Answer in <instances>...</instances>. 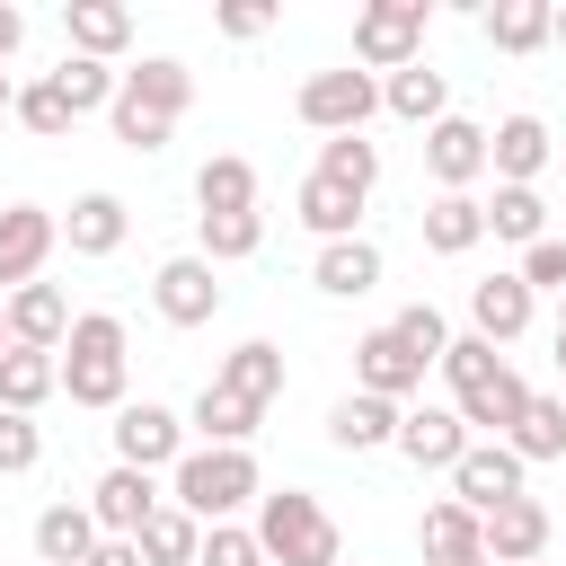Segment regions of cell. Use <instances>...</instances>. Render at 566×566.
I'll list each match as a JSON object with an SVG mask.
<instances>
[{
    "instance_id": "1",
    "label": "cell",
    "mask_w": 566,
    "mask_h": 566,
    "mask_svg": "<svg viewBox=\"0 0 566 566\" xmlns=\"http://www.w3.org/2000/svg\"><path fill=\"white\" fill-rule=\"evenodd\" d=\"M442 380H451V407H460V424L469 433H486V442H504L513 424H522V407H531V380L486 345V336H451V354H442Z\"/></svg>"
},
{
    "instance_id": "41",
    "label": "cell",
    "mask_w": 566,
    "mask_h": 566,
    "mask_svg": "<svg viewBox=\"0 0 566 566\" xmlns=\"http://www.w3.org/2000/svg\"><path fill=\"white\" fill-rule=\"evenodd\" d=\"M389 327H398V345H407L416 363H433V371H442V354H451V327H442V310H433V301H407Z\"/></svg>"
},
{
    "instance_id": "26",
    "label": "cell",
    "mask_w": 566,
    "mask_h": 566,
    "mask_svg": "<svg viewBox=\"0 0 566 566\" xmlns=\"http://www.w3.org/2000/svg\"><path fill=\"white\" fill-rule=\"evenodd\" d=\"M310 283L327 301H363V292H380V248L371 239H327L318 265H310Z\"/></svg>"
},
{
    "instance_id": "36",
    "label": "cell",
    "mask_w": 566,
    "mask_h": 566,
    "mask_svg": "<svg viewBox=\"0 0 566 566\" xmlns=\"http://www.w3.org/2000/svg\"><path fill=\"white\" fill-rule=\"evenodd\" d=\"M195 557H203V522L177 513V504H159L142 522V566H195Z\"/></svg>"
},
{
    "instance_id": "9",
    "label": "cell",
    "mask_w": 566,
    "mask_h": 566,
    "mask_svg": "<svg viewBox=\"0 0 566 566\" xmlns=\"http://www.w3.org/2000/svg\"><path fill=\"white\" fill-rule=\"evenodd\" d=\"M62 248V221L44 203H0V301L44 283V256Z\"/></svg>"
},
{
    "instance_id": "20",
    "label": "cell",
    "mask_w": 566,
    "mask_h": 566,
    "mask_svg": "<svg viewBox=\"0 0 566 566\" xmlns=\"http://www.w3.org/2000/svg\"><path fill=\"white\" fill-rule=\"evenodd\" d=\"M486 168H495V186H531L548 168V124L539 115H504L486 133Z\"/></svg>"
},
{
    "instance_id": "11",
    "label": "cell",
    "mask_w": 566,
    "mask_h": 566,
    "mask_svg": "<svg viewBox=\"0 0 566 566\" xmlns=\"http://www.w3.org/2000/svg\"><path fill=\"white\" fill-rule=\"evenodd\" d=\"M513 495H522V460H513V442H469L460 469H451V504H469V513L486 522V513L513 504Z\"/></svg>"
},
{
    "instance_id": "15",
    "label": "cell",
    "mask_w": 566,
    "mask_h": 566,
    "mask_svg": "<svg viewBox=\"0 0 566 566\" xmlns=\"http://www.w3.org/2000/svg\"><path fill=\"white\" fill-rule=\"evenodd\" d=\"M531 310H539V292H531L522 274H486V283H469V336H486V345H513V336L531 327Z\"/></svg>"
},
{
    "instance_id": "39",
    "label": "cell",
    "mask_w": 566,
    "mask_h": 566,
    "mask_svg": "<svg viewBox=\"0 0 566 566\" xmlns=\"http://www.w3.org/2000/svg\"><path fill=\"white\" fill-rule=\"evenodd\" d=\"M318 177H336L345 195H371L380 186V150L363 133H336V142H318Z\"/></svg>"
},
{
    "instance_id": "13",
    "label": "cell",
    "mask_w": 566,
    "mask_h": 566,
    "mask_svg": "<svg viewBox=\"0 0 566 566\" xmlns=\"http://www.w3.org/2000/svg\"><path fill=\"white\" fill-rule=\"evenodd\" d=\"M424 177H433L442 195H469V186L486 177V124H469V115H442V124L424 133Z\"/></svg>"
},
{
    "instance_id": "40",
    "label": "cell",
    "mask_w": 566,
    "mask_h": 566,
    "mask_svg": "<svg viewBox=\"0 0 566 566\" xmlns=\"http://www.w3.org/2000/svg\"><path fill=\"white\" fill-rule=\"evenodd\" d=\"M18 124H27V133H35V142H62V133H71V124H80V115H71V97H62V88H53V71H44V80H27V88H18Z\"/></svg>"
},
{
    "instance_id": "28",
    "label": "cell",
    "mask_w": 566,
    "mask_h": 566,
    "mask_svg": "<svg viewBox=\"0 0 566 566\" xmlns=\"http://www.w3.org/2000/svg\"><path fill=\"white\" fill-rule=\"evenodd\" d=\"M416 548H424V557H486V522H478L469 504L433 495V504L416 513Z\"/></svg>"
},
{
    "instance_id": "4",
    "label": "cell",
    "mask_w": 566,
    "mask_h": 566,
    "mask_svg": "<svg viewBox=\"0 0 566 566\" xmlns=\"http://www.w3.org/2000/svg\"><path fill=\"white\" fill-rule=\"evenodd\" d=\"M124 380H133V336L115 310H80L71 336H62V398L71 407H124Z\"/></svg>"
},
{
    "instance_id": "22",
    "label": "cell",
    "mask_w": 566,
    "mask_h": 566,
    "mask_svg": "<svg viewBox=\"0 0 566 566\" xmlns=\"http://www.w3.org/2000/svg\"><path fill=\"white\" fill-rule=\"evenodd\" d=\"M97 539H106V531H97L88 504H44V513H35V566H88Z\"/></svg>"
},
{
    "instance_id": "52",
    "label": "cell",
    "mask_w": 566,
    "mask_h": 566,
    "mask_svg": "<svg viewBox=\"0 0 566 566\" xmlns=\"http://www.w3.org/2000/svg\"><path fill=\"white\" fill-rule=\"evenodd\" d=\"M557 371H566V327H557Z\"/></svg>"
},
{
    "instance_id": "45",
    "label": "cell",
    "mask_w": 566,
    "mask_h": 566,
    "mask_svg": "<svg viewBox=\"0 0 566 566\" xmlns=\"http://www.w3.org/2000/svg\"><path fill=\"white\" fill-rule=\"evenodd\" d=\"M265 27H274V9H265V0H230V9H221V35H239V44H256Z\"/></svg>"
},
{
    "instance_id": "25",
    "label": "cell",
    "mask_w": 566,
    "mask_h": 566,
    "mask_svg": "<svg viewBox=\"0 0 566 566\" xmlns=\"http://www.w3.org/2000/svg\"><path fill=\"white\" fill-rule=\"evenodd\" d=\"M292 212H301V230H318V248L327 239H363V195H345L336 177H301V195H292Z\"/></svg>"
},
{
    "instance_id": "23",
    "label": "cell",
    "mask_w": 566,
    "mask_h": 566,
    "mask_svg": "<svg viewBox=\"0 0 566 566\" xmlns=\"http://www.w3.org/2000/svg\"><path fill=\"white\" fill-rule=\"evenodd\" d=\"M62 35H71V53L115 62V53L133 44V9H124V0H71V9H62Z\"/></svg>"
},
{
    "instance_id": "30",
    "label": "cell",
    "mask_w": 566,
    "mask_h": 566,
    "mask_svg": "<svg viewBox=\"0 0 566 566\" xmlns=\"http://www.w3.org/2000/svg\"><path fill=\"white\" fill-rule=\"evenodd\" d=\"M53 389H62V354L9 345V363H0V407H9V416H35V407H44Z\"/></svg>"
},
{
    "instance_id": "2",
    "label": "cell",
    "mask_w": 566,
    "mask_h": 566,
    "mask_svg": "<svg viewBox=\"0 0 566 566\" xmlns=\"http://www.w3.org/2000/svg\"><path fill=\"white\" fill-rule=\"evenodd\" d=\"M195 106V71L177 62V53H150V62H133L124 71V88H115V106H106V124H115V142L124 150H168V133H177V115Z\"/></svg>"
},
{
    "instance_id": "53",
    "label": "cell",
    "mask_w": 566,
    "mask_h": 566,
    "mask_svg": "<svg viewBox=\"0 0 566 566\" xmlns=\"http://www.w3.org/2000/svg\"><path fill=\"white\" fill-rule=\"evenodd\" d=\"M557 327H566V310H557Z\"/></svg>"
},
{
    "instance_id": "17",
    "label": "cell",
    "mask_w": 566,
    "mask_h": 566,
    "mask_svg": "<svg viewBox=\"0 0 566 566\" xmlns=\"http://www.w3.org/2000/svg\"><path fill=\"white\" fill-rule=\"evenodd\" d=\"M71 292L62 283H27V292H9V345H35V354H62V336H71Z\"/></svg>"
},
{
    "instance_id": "43",
    "label": "cell",
    "mask_w": 566,
    "mask_h": 566,
    "mask_svg": "<svg viewBox=\"0 0 566 566\" xmlns=\"http://www.w3.org/2000/svg\"><path fill=\"white\" fill-rule=\"evenodd\" d=\"M195 566H265V548H256V531H248V522H212Z\"/></svg>"
},
{
    "instance_id": "14",
    "label": "cell",
    "mask_w": 566,
    "mask_h": 566,
    "mask_svg": "<svg viewBox=\"0 0 566 566\" xmlns=\"http://www.w3.org/2000/svg\"><path fill=\"white\" fill-rule=\"evenodd\" d=\"M424 371H433V363H416V354L398 345V327H371V336L354 345V389H371V398H389V407H407V398L424 389Z\"/></svg>"
},
{
    "instance_id": "32",
    "label": "cell",
    "mask_w": 566,
    "mask_h": 566,
    "mask_svg": "<svg viewBox=\"0 0 566 566\" xmlns=\"http://www.w3.org/2000/svg\"><path fill=\"white\" fill-rule=\"evenodd\" d=\"M478 239H486V203L478 195H433L424 203V248L433 256H469Z\"/></svg>"
},
{
    "instance_id": "48",
    "label": "cell",
    "mask_w": 566,
    "mask_h": 566,
    "mask_svg": "<svg viewBox=\"0 0 566 566\" xmlns=\"http://www.w3.org/2000/svg\"><path fill=\"white\" fill-rule=\"evenodd\" d=\"M0 124H18V80L0 71Z\"/></svg>"
},
{
    "instance_id": "46",
    "label": "cell",
    "mask_w": 566,
    "mask_h": 566,
    "mask_svg": "<svg viewBox=\"0 0 566 566\" xmlns=\"http://www.w3.org/2000/svg\"><path fill=\"white\" fill-rule=\"evenodd\" d=\"M18 44H27V9H9V0H0V71H9V53H18Z\"/></svg>"
},
{
    "instance_id": "3",
    "label": "cell",
    "mask_w": 566,
    "mask_h": 566,
    "mask_svg": "<svg viewBox=\"0 0 566 566\" xmlns=\"http://www.w3.org/2000/svg\"><path fill=\"white\" fill-rule=\"evenodd\" d=\"M256 495H265V469H256V451L195 442V451L168 469V504H177V513H195L203 531H212V522H239Z\"/></svg>"
},
{
    "instance_id": "16",
    "label": "cell",
    "mask_w": 566,
    "mask_h": 566,
    "mask_svg": "<svg viewBox=\"0 0 566 566\" xmlns=\"http://www.w3.org/2000/svg\"><path fill=\"white\" fill-rule=\"evenodd\" d=\"M469 442H478V433L460 424V407H407V416H398V451H407L416 469H442V478H451Z\"/></svg>"
},
{
    "instance_id": "12",
    "label": "cell",
    "mask_w": 566,
    "mask_h": 566,
    "mask_svg": "<svg viewBox=\"0 0 566 566\" xmlns=\"http://www.w3.org/2000/svg\"><path fill=\"white\" fill-rule=\"evenodd\" d=\"M159 504H168V495H159V478H150V469H124V460L88 486V513H97V531H106V539H142V522H150Z\"/></svg>"
},
{
    "instance_id": "50",
    "label": "cell",
    "mask_w": 566,
    "mask_h": 566,
    "mask_svg": "<svg viewBox=\"0 0 566 566\" xmlns=\"http://www.w3.org/2000/svg\"><path fill=\"white\" fill-rule=\"evenodd\" d=\"M0 363H9V301H0Z\"/></svg>"
},
{
    "instance_id": "29",
    "label": "cell",
    "mask_w": 566,
    "mask_h": 566,
    "mask_svg": "<svg viewBox=\"0 0 566 566\" xmlns=\"http://www.w3.org/2000/svg\"><path fill=\"white\" fill-rule=\"evenodd\" d=\"M221 389H239V398H256V407H274L283 398V345H265V336H248V345H230L221 354V371H212Z\"/></svg>"
},
{
    "instance_id": "33",
    "label": "cell",
    "mask_w": 566,
    "mask_h": 566,
    "mask_svg": "<svg viewBox=\"0 0 566 566\" xmlns=\"http://www.w3.org/2000/svg\"><path fill=\"white\" fill-rule=\"evenodd\" d=\"M265 248V212H195V256L203 265H239Z\"/></svg>"
},
{
    "instance_id": "5",
    "label": "cell",
    "mask_w": 566,
    "mask_h": 566,
    "mask_svg": "<svg viewBox=\"0 0 566 566\" xmlns=\"http://www.w3.org/2000/svg\"><path fill=\"white\" fill-rule=\"evenodd\" d=\"M256 548L265 566H345V539H336V513L310 495V486H265L256 495Z\"/></svg>"
},
{
    "instance_id": "38",
    "label": "cell",
    "mask_w": 566,
    "mask_h": 566,
    "mask_svg": "<svg viewBox=\"0 0 566 566\" xmlns=\"http://www.w3.org/2000/svg\"><path fill=\"white\" fill-rule=\"evenodd\" d=\"M53 88L71 97V115H97V106H115L124 71H115V62H88V53H62V62H53Z\"/></svg>"
},
{
    "instance_id": "24",
    "label": "cell",
    "mask_w": 566,
    "mask_h": 566,
    "mask_svg": "<svg viewBox=\"0 0 566 566\" xmlns=\"http://www.w3.org/2000/svg\"><path fill=\"white\" fill-rule=\"evenodd\" d=\"M380 106H389L398 124H424V133H433V124L451 115V80H442L433 62H407V71L380 80Z\"/></svg>"
},
{
    "instance_id": "47",
    "label": "cell",
    "mask_w": 566,
    "mask_h": 566,
    "mask_svg": "<svg viewBox=\"0 0 566 566\" xmlns=\"http://www.w3.org/2000/svg\"><path fill=\"white\" fill-rule=\"evenodd\" d=\"M88 566H142V539H97V557Z\"/></svg>"
},
{
    "instance_id": "44",
    "label": "cell",
    "mask_w": 566,
    "mask_h": 566,
    "mask_svg": "<svg viewBox=\"0 0 566 566\" xmlns=\"http://www.w3.org/2000/svg\"><path fill=\"white\" fill-rule=\"evenodd\" d=\"M531 292H557L566 301V239H539V248H522V265H513Z\"/></svg>"
},
{
    "instance_id": "49",
    "label": "cell",
    "mask_w": 566,
    "mask_h": 566,
    "mask_svg": "<svg viewBox=\"0 0 566 566\" xmlns=\"http://www.w3.org/2000/svg\"><path fill=\"white\" fill-rule=\"evenodd\" d=\"M424 566H495V557H424Z\"/></svg>"
},
{
    "instance_id": "34",
    "label": "cell",
    "mask_w": 566,
    "mask_h": 566,
    "mask_svg": "<svg viewBox=\"0 0 566 566\" xmlns=\"http://www.w3.org/2000/svg\"><path fill=\"white\" fill-rule=\"evenodd\" d=\"M548 27H557L548 0H495V9H486V44H495V53H539Z\"/></svg>"
},
{
    "instance_id": "51",
    "label": "cell",
    "mask_w": 566,
    "mask_h": 566,
    "mask_svg": "<svg viewBox=\"0 0 566 566\" xmlns=\"http://www.w3.org/2000/svg\"><path fill=\"white\" fill-rule=\"evenodd\" d=\"M548 44H566V9H557V27H548Z\"/></svg>"
},
{
    "instance_id": "27",
    "label": "cell",
    "mask_w": 566,
    "mask_h": 566,
    "mask_svg": "<svg viewBox=\"0 0 566 566\" xmlns=\"http://www.w3.org/2000/svg\"><path fill=\"white\" fill-rule=\"evenodd\" d=\"M256 424H265V407L239 398V389H221V380H203V398H195V416H186V433H203V442H221V451H248Z\"/></svg>"
},
{
    "instance_id": "21",
    "label": "cell",
    "mask_w": 566,
    "mask_h": 566,
    "mask_svg": "<svg viewBox=\"0 0 566 566\" xmlns=\"http://www.w3.org/2000/svg\"><path fill=\"white\" fill-rule=\"evenodd\" d=\"M124 230H133V212H124V195H106V186L62 212V248H71V256H115Z\"/></svg>"
},
{
    "instance_id": "7",
    "label": "cell",
    "mask_w": 566,
    "mask_h": 566,
    "mask_svg": "<svg viewBox=\"0 0 566 566\" xmlns=\"http://www.w3.org/2000/svg\"><path fill=\"white\" fill-rule=\"evenodd\" d=\"M292 106H301V124H310V133H327V142H336V133H363V124L380 115V80H371L363 62H345V71H310Z\"/></svg>"
},
{
    "instance_id": "8",
    "label": "cell",
    "mask_w": 566,
    "mask_h": 566,
    "mask_svg": "<svg viewBox=\"0 0 566 566\" xmlns=\"http://www.w3.org/2000/svg\"><path fill=\"white\" fill-rule=\"evenodd\" d=\"M115 460L124 469H177L186 460V416L159 398H124L115 407Z\"/></svg>"
},
{
    "instance_id": "18",
    "label": "cell",
    "mask_w": 566,
    "mask_h": 566,
    "mask_svg": "<svg viewBox=\"0 0 566 566\" xmlns=\"http://www.w3.org/2000/svg\"><path fill=\"white\" fill-rule=\"evenodd\" d=\"M398 416H407V407H389V398H371V389H345V398L327 407V442H336V451H398Z\"/></svg>"
},
{
    "instance_id": "35",
    "label": "cell",
    "mask_w": 566,
    "mask_h": 566,
    "mask_svg": "<svg viewBox=\"0 0 566 566\" xmlns=\"http://www.w3.org/2000/svg\"><path fill=\"white\" fill-rule=\"evenodd\" d=\"M486 239L539 248V239H548V203H539V186H495V203H486Z\"/></svg>"
},
{
    "instance_id": "31",
    "label": "cell",
    "mask_w": 566,
    "mask_h": 566,
    "mask_svg": "<svg viewBox=\"0 0 566 566\" xmlns=\"http://www.w3.org/2000/svg\"><path fill=\"white\" fill-rule=\"evenodd\" d=\"M195 212H256V168L239 150H212L195 168Z\"/></svg>"
},
{
    "instance_id": "10",
    "label": "cell",
    "mask_w": 566,
    "mask_h": 566,
    "mask_svg": "<svg viewBox=\"0 0 566 566\" xmlns=\"http://www.w3.org/2000/svg\"><path fill=\"white\" fill-rule=\"evenodd\" d=\"M150 310H159L168 327H212V310H221V265L168 256V265L150 274Z\"/></svg>"
},
{
    "instance_id": "37",
    "label": "cell",
    "mask_w": 566,
    "mask_h": 566,
    "mask_svg": "<svg viewBox=\"0 0 566 566\" xmlns=\"http://www.w3.org/2000/svg\"><path fill=\"white\" fill-rule=\"evenodd\" d=\"M504 442H513L522 469H531V460H566V398H539V389H531V407H522V424H513Z\"/></svg>"
},
{
    "instance_id": "42",
    "label": "cell",
    "mask_w": 566,
    "mask_h": 566,
    "mask_svg": "<svg viewBox=\"0 0 566 566\" xmlns=\"http://www.w3.org/2000/svg\"><path fill=\"white\" fill-rule=\"evenodd\" d=\"M35 460H44V424H35V416H9V407H0V478H27Z\"/></svg>"
},
{
    "instance_id": "6",
    "label": "cell",
    "mask_w": 566,
    "mask_h": 566,
    "mask_svg": "<svg viewBox=\"0 0 566 566\" xmlns=\"http://www.w3.org/2000/svg\"><path fill=\"white\" fill-rule=\"evenodd\" d=\"M424 27H433V9L424 0H371L363 18H354V62L380 80V71H407V62H424Z\"/></svg>"
},
{
    "instance_id": "19",
    "label": "cell",
    "mask_w": 566,
    "mask_h": 566,
    "mask_svg": "<svg viewBox=\"0 0 566 566\" xmlns=\"http://www.w3.org/2000/svg\"><path fill=\"white\" fill-rule=\"evenodd\" d=\"M539 548H548V504L539 495H513V504L486 513V557L495 566H539Z\"/></svg>"
}]
</instances>
